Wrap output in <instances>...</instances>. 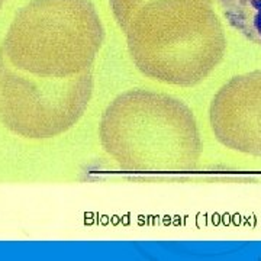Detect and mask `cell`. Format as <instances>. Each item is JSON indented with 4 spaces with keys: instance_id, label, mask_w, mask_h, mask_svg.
<instances>
[{
    "instance_id": "7",
    "label": "cell",
    "mask_w": 261,
    "mask_h": 261,
    "mask_svg": "<svg viewBox=\"0 0 261 261\" xmlns=\"http://www.w3.org/2000/svg\"><path fill=\"white\" fill-rule=\"evenodd\" d=\"M109 1H110L112 12L115 15V19L118 25L121 26L139 6H142L144 3L150 0H109Z\"/></svg>"
},
{
    "instance_id": "4",
    "label": "cell",
    "mask_w": 261,
    "mask_h": 261,
    "mask_svg": "<svg viewBox=\"0 0 261 261\" xmlns=\"http://www.w3.org/2000/svg\"><path fill=\"white\" fill-rule=\"evenodd\" d=\"M93 93L91 70L69 79L15 69L0 50V123L29 139L64 134L83 116Z\"/></svg>"
},
{
    "instance_id": "3",
    "label": "cell",
    "mask_w": 261,
    "mask_h": 261,
    "mask_svg": "<svg viewBox=\"0 0 261 261\" xmlns=\"http://www.w3.org/2000/svg\"><path fill=\"white\" fill-rule=\"evenodd\" d=\"M103 41L90 0H31L16 13L0 50L20 71L69 79L91 70Z\"/></svg>"
},
{
    "instance_id": "6",
    "label": "cell",
    "mask_w": 261,
    "mask_h": 261,
    "mask_svg": "<svg viewBox=\"0 0 261 261\" xmlns=\"http://www.w3.org/2000/svg\"><path fill=\"white\" fill-rule=\"evenodd\" d=\"M218 3L229 25L261 47V0H218Z\"/></svg>"
},
{
    "instance_id": "1",
    "label": "cell",
    "mask_w": 261,
    "mask_h": 261,
    "mask_svg": "<svg viewBox=\"0 0 261 261\" xmlns=\"http://www.w3.org/2000/svg\"><path fill=\"white\" fill-rule=\"evenodd\" d=\"M119 28L135 67L163 85H199L226 51L212 0H150Z\"/></svg>"
},
{
    "instance_id": "5",
    "label": "cell",
    "mask_w": 261,
    "mask_h": 261,
    "mask_svg": "<svg viewBox=\"0 0 261 261\" xmlns=\"http://www.w3.org/2000/svg\"><path fill=\"white\" fill-rule=\"evenodd\" d=\"M209 121L226 148L261 157V70L235 76L213 96Z\"/></svg>"
},
{
    "instance_id": "8",
    "label": "cell",
    "mask_w": 261,
    "mask_h": 261,
    "mask_svg": "<svg viewBox=\"0 0 261 261\" xmlns=\"http://www.w3.org/2000/svg\"><path fill=\"white\" fill-rule=\"evenodd\" d=\"M4 1H6V0H0V7L3 6V3H4Z\"/></svg>"
},
{
    "instance_id": "2",
    "label": "cell",
    "mask_w": 261,
    "mask_h": 261,
    "mask_svg": "<svg viewBox=\"0 0 261 261\" xmlns=\"http://www.w3.org/2000/svg\"><path fill=\"white\" fill-rule=\"evenodd\" d=\"M99 135L104 153L126 172L186 173L202 156L191 109L180 99L145 88L115 97L103 112Z\"/></svg>"
}]
</instances>
